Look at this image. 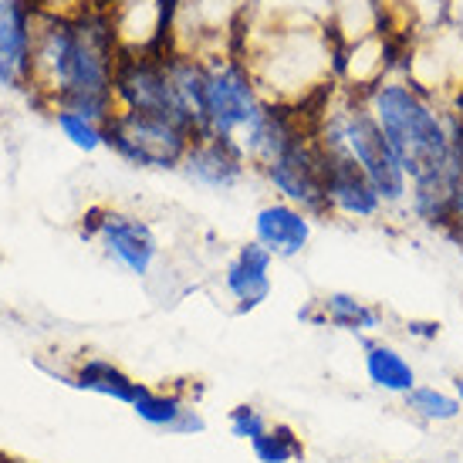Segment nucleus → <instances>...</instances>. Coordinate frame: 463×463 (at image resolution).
<instances>
[{"mask_svg": "<svg viewBox=\"0 0 463 463\" xmlns=\"http://www.w3.org/2000/svg\"><path fill=\"white\" fill-rule=\"evenodd\" d=\"M54 122L58 129L65 132V139L75 146V149H85V153H95L99 146H105V126L95 122V118L81 116V112H71V109H58L54 112Z\"/></svg>", "mask_w": 463, "mask_h": 463, "instance_id": "a211bd4d", "label": "nucleus"}, {"mask_svg": "<svg viewBox=\"0 0 463 463\" xmlns=\"http://www.w3.org/2000/svg\"><path fill=\"white\" fill-rule=\"evenodd\" d=\"M0 463H17V460H7V457H0Z\"/></svg>", "mask_w": 463, "mask_h": 463, "instance_id": "b1692460", "label": "nucleus"}, {"mask_svg": "<svg viewBox=\"0 0 463 463\" xmlns=\"http://www.w3.org/2000/svg\"><path fill=\"white\" fill-rule=\"evenodd\" d=\"M132 412L146 426L166 430V433H176V437H194V433H203L206 430L203 416L190 410L176 392H156L149 386L142 389V396L132 402Z\"/></svg>", "mask_w": 463, "mask_h": 463, "instance_id": "4468645a", "label": "nucleus"}, {"mask_svg": "<svg viewBox=\"0 0 463 463\" xmlns=\"http://www.w3.org/2000/svg\"><path fill=\"white\" fill-rule=\"evenodd\" d=\"M402 406H406L416 420L433 423V426L457 423L463 416V406H460V399L453 396V389H439V386H430V383H420L412 392H406V396H402Z\"/></svg>", "mask_w": 463, "mask_h": 463, "instance_id": "dca6fc26", "label": "nucleus"}, {"mask_svg": "<svg viewBox=\"0 0 463 463\" xmlns=\"http://www.w3.org/2000/svg\"><path fill=\"white\" fill-rule=\"evenodd\" d=\"M379 463H406V460H379Z\"/></svg>", "mask_w": 463, "mask_h": 463, "instance_id": "5701e85b", "label": "nucleus"}, {"mask_svg": "<svg viewBox=\"0 0 463 463\" xmlns=\"http://www.w3.org/2000/svg\"><path fill=\"white\" fill-rule=\"evenodd\" d=\"M71 386L85 389V392H99V396H109L116 402H126L132 406L136 399L142 396V383H136L132 375H126L118 365H112L109 359H85L71 375Z\"/></svg>", "mask_w": 463, "mask_h": 463, "instance_id": "2eb2a0df", "label": "nucleus"}, {"mask_svg": "<svg viewBox=\"0 0 463 463\" xmlns=\"http://www.w3.org/2000/svg\"><path fill=\"white\" fill-rule=\"evenodd\" d=\"M443 233L450 237V244L457 247V250H460V254H463V220H453V223H450V227H447V231H443Z\"/></svg>", "mask_w": 463, "mask_h": 463, "instance_id": "aec40b11", "label": "nucleus"}, {"mask_svg": "<svg viewBox=\"0 0 463 463\" xmlns=\"http://www.w3.org/2000/svg\"><path fill=\"white\" fill-rule=\"evenodd\" d=\"M180 166L186 173V180H194L196 186L233 190L247 173V153L231 139L200 136V139L190 142V149H186Z\"/></svg>", "mask_w": 463, "mask_h": 463, "instance_id": "1a4fd4ad", "label": "nucleus"}, {"mask_svg": "<svg viewBox=\"0 0 463 463\" xmlns=\"http://www.w3.org/2000/svg\"><path fill=\"white\" fill-rule=\"evenodd\" d=\"M264 176L270 180V186L284 196V203L298 206L305 213L322 217L328 213V200H325V180H322V149L311 132L298 136L281 156H274Z\"/></svg>", "mask_w": 463, "mask_h": 463, "instance_id": "39448f33", "label": "nucleus"}, {"mask_svg": "<svg viewBox=\"0 0 463 463\" xmlns=\"http://www.w3.org/2000/svg\"><path fill=\"white\" fill-rule=\"evenodd\" d=\"M322 180L328 213H342L348 220H375L386 210L373 180L362 173V166L352 156L322 149Z\"/></svg>", "mask_w": 463, "mask_h": 463, "instance_id": "0eeeda50", "label": "nucleus"}, {"mask_svg": "<svg viewBox=\"0 0 463 463\" xmlns=\"http://www.w3.org/2000/svg\"><path fill=\"white\" fill-rule=\"evenodd\" d=\"M250 450H254V457H258L260 463H295L305 457L301 437L284 423H270L268 430L250 443Z\"/></svg>", "mask_w": 463, "mask_h": 463, "instance_id": "f3484780", "label": "nucleus"}, {"mask_svg": "<svg viewBox=\"0 0 463 463\" xmlns=\"http://www.w3.org/2000/svg\"><path fill=\"white\" fill-rule=\"evenodd\" d=\"M254 241L274 258H298L311 241V217L284 200L260 206L254 217Z\"/></svg>", "mask_w": 463, "mask_h": 463, "instance_id": "9d476101", "label": "nucleus"}, {"mask_svg": "<svg viewBox=\"0 0 463 463\" xmlns=\"http://www.w3.org/2000/svg\"><path fill=\"white\" fill-rule=\"evenodd\" d=\"M270 264H274V254L268 247H260L258 241L241 247L231 264H227L223 284H227V291H231V298L237 301L241 311L260 308L270 298V288H274L270 284Z\"/></svg>", "mask_w": 463, "mask_h": 463, "instance_id": "f8f14e48", "label": "nucleus"}, {"mask_svg": "<svg viewBox=\"0 0 463 463\" xmlns=\"http://www.w3.org/2000/svg\"><path fill=\"white\" fill-rule=\"evenodd\" d=\"M311 136L318 142V149L352 156L362 166V173L373 180L375 194L383 196L386 206L406 203L410 180H406V173L399 166L396 153L386 142L383 129L375 126L365 99H352V102L338 105V109L318 112L315 122H311Z\"/></svg>", "mask_w": 463, "mask_h": 463, "instance_id": "f03ea898", "label": "nucleus"}, {"mask_svg": "<svg viewBox=\"0 0 463 463\" xmlns=\"http://www.w3.org/2000/svg\"><path fill=\"white\" fill-rule=\"evenodd\" d=\"M194 139V132L180 129L166 118L132 112V109H118L116 116L105 122V146L116 156H122L129 166L139 169L180 166Z\"/></svg>", "mask_w": 463, "mask_h": 463, "instance_id": "20e7f679", "label": "nucleus"}, {"mask_svg": "<svg viewBox=\"0 0 463 463\" xmlns=\"http://www.w3.org/2000/svg\"><path fill=\"white\" fill-rule=\"evenodd\" d=\"M453 396L460 399V406H463V373L453 375Z\"/></svg>", "mask_w": 463, "mask_h": 463, "instance_id": "4be33fe9", "label": "nucleus"}, {"mask_svg": "<svg viewBox=\"0 0 463 463\" xmlns=\"http://www.w3.org/2000/svg\"><path fill=\"white\" fill-rule=\"evenodd\" d=\"M453 220H463V180L457 183V190H453V203H450V223Z\"/></svg>", "mask_w": 463, "mask_h": 463, "instance_id": "412c9836", "label": "nucleus"}, {"mask_svg": "<svg viewBox=\"0 0 463 463\" xmlns=\"http://www.w3.org/2000/svg\"><path fill=\"white\" fill-rule=\"evenodd\" d=\"M298 318L311 325H332L338 332L355 335L359 342L383 328V311L348 291H328L318 301H311V308L298 311Z\"/></svg>", "mask_w": 463, "mask_h": 463, "instance_id": "9b49d317", "label": "nucleus"}, {"mask_svg": "<svg viewBox=\"0 0 463 463\" xmlns=\"http://www.w3.org/2000/svg\"><path fill=\"white\" fill-rule=\"evenodd\" d=\"M254 78L237 61H213L203 75V105H200V136L241 142L258 126L264 112Z\"/></svg>", "mask_w": 463, "mask_h": 463, "instance_id": "7ed1b4c3", "label": "nucleus"}, {"mask_svg": "<svg viewBox=\"0 0 463 463\" xmlns=\"http://www.w3.org/2000/svg\"><path fill=\"white\" fill-rule=\"evenodd\" d=\"M362 369H365L369 386L389 396H406L420 386V375L410 355L383 338H362Z\"/></svg>", "mask_w": 463, "mask_h": 463, "instance_id": "ddd939ff", "label": "nucleus"}, {"mask_svg": "<svg viewBox=\"0 0 463 463\" xmlns=\"http://www.w3.org/2000/svg\"><path fill=\"white\" fill-rule=\"evenodd\" d=\"M34 11L24 0H0V85L17 89L34 75Z\"/></svg>", "mask_w": 463, "mask_h": 463, "instance_id": "6e6552de", "label": "nucleus"}, {"mask_svg": "<svg viewBox=\"0 0 463 463\" xmlns=\"http://www.w3.org/2000/svg\"><path fill=\"white\" fill-rule=\"evenodd\" d=\"M116 27L105 11L78 17H48L34 38V75L44 71L58 109L95 122L116 116ZM31 75V81H34Z\"/></svg>", "mask_w": 463, "mask_h": 463, "instance_id": "f257e3e1", "label": "nucleus"}, {"mask_svg": "<svg viewBox=\"0 0 463 463\" xmlns=\"http://www.w3.org/2000/svg\"><path fill=\"white\" fill-rule=\"evenodd\" d=\"M227 423H231V433L237 439H247V443H254V439L264 433L270 426V420L264 416V412L258 410V406H233L231 416H227Z\"/></svg>", "mask_w": 463, "mask_h": 463, "instance_id": "6ab92c4d", "label": "nucleus"}, {"mask_svg": "<svg viewBox=\"0 0 463 463\" xmlns=\"http://www.w3.org/2000/svg\"><path fill=\"white\" fill-rule=\"evenodd\" d=\"M85 237H99L109 258H116L122 268L146 278L159 258V241L149 223H142L126 213H109V210H91L89 223L81 227Z\"/></svg>", "mask_w": 463, "mask_h": 463, "instance_id": "423d86ee", "label": "nucleus"}]
</instances>
